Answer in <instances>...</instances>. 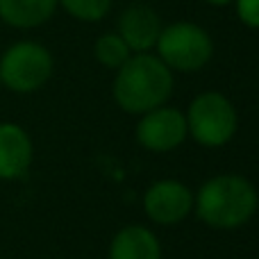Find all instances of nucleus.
<instances>
[{
    "label": "nucleus",
    "instance_id": "14",
    "mask_svg": "<svg viewBox=\"0 0 259 259\" xmlns=\"http://www.w3.org/2000/svg\"><path fill=\"white\" fill-rule=\"evenodd\" d=\"M237 16L246 27L259 30V0H234Z\"/></svg>",
    "mask_w": 259,
    "mask_h": 259
},
{
    "label": "nucleus",
    "instance_id": "4",
    "mask_svg": "<svg viewBox=\"0 0 259 259\" xmlns=\"http://www.w3.org/2000/svg\"><path fill=\"white\" fill-rule=\"evenodd\" d=\"M157 57L180 73H196L209 64L214 55V41L205 27L189 21H180L161 27L157 39Z\"/></svg>",
    "mask_w": 259,
    "mask_h": 259
},
{
    "label": "nucleus",
    "instance_id": "13",
    "mask_svg": "<svg viewBox=\"0 0 259 259\" xmlns=\"http://www.w3.org/2000/svg\"><path fill=\"white\" fill-rule=\"evenodd\" d=\"M75 21L96 23L105 18L112 9V0H57Z\"/></svg>",
    "mask_w": 259,
    "mask_h": 259
},
{
    "label": "nucleus",
    "instance_id": "11",
    "mask_svg": "<svg viewBox=\"0 0 259 259\" xmlns=\"http://www.w3.org/2000/svg\"><path fill=\"white\" fill-rule=\"evenodd\" d=\"M57 5V0H0V18L12 27L30 30L44 25Z\"/></svg>",
    "mask_w": 259,
    "mask_h": 259
},
{
    "label": "nucleus",
    "instance_id": "16",
    "mask_svg": "<svg viewBox=\"0 0 259 259\" xmlns=\"http://www.w3.org/2000/svg\"><path fill=\"white\" fill-rule=\"evenodd\" d=\"M0 84H3V82H0Z\"/></svg>",
    "mask_w": 259,
    "mask_h": 259
},
{
    "label": "nucleus",
    "instance_id": "2",
    "mask_svg": "<svg viewBox=\"0 0 259 259\" xmlns=\"http://www.w3.org/2000/svg\"><path fill=\"white\" fill-rule=\"evenodd\" d=\"M173 71L157 55L134 53L116 71L112 94L116 105L127 114L141 116L166 105L173 94Z\"/></svg>",
    "mask_w": 259,
    "mask_h": 259
},
{
    "label": "nucleus",
    "instance_id": "9",
    "mask_svg": "<svg viewBox=\"0 0 259 259\" xmlns=\"http://www.w3.org/2000/svg\"><path fill=\"white\" fill-rule=\"evenodd\" d=\"M34 157L32 139L16 123H0V180H16L27 173Z\"/></svg>",
    "mask_w": 259,
    "mask_h": 259
},
{
    "label": "nucleus",
    "instance_id": "12",
    "mask_svg": "<svg viewBox=\"0 0 259 259\" xmlns=\"http://www.w3.org/2000/svg\"><path fill=\"white\" fill-rule=\"evenodd\" d=\"M132 55L134 53L127 48V44L121 39L118 32H107V34L98 36L94 44V57L98 59L103 66L114 68V71H118Z\"/></svg>",
    "mask_w": 259,
    "mask_h": 259
},
{
    "label": "nucleus",
    "instance_id": "7",
    "mask_svg": "<svg viewBox=\"0 0 259 259\" xmlns=\"http://www.w3.org/2000/svg\"><path fill=\"white\" fill-rule=\"evenodd\" d=\"M193 193L180 180H157L143 193V211L155 225H178L191 214Z\"/></svg>",
    "mask_w": 259,
    "mask_h": 259
},
{
    "label": "nucleus",
    "instance_id": "6",
    "mask_svg": "<svg viewBox=\"0 0 259 259\" xmlns=\"http://www.w3.org/2000/svg\"><path fill=\"white\" fill-rule=\"evenodd\" d=\"M137 141L150 152H170L182 146L189 137L187 118L175 107H155L150 112L141 114L137 123Z\"/></svg>",
    "mask_w": 259,
    "mask_h": 259
},
{
    "label": "nucleus",
    "instance_id": "5",
    "mask_svg": "<svg viewBox=\"0 0 259 259\" xmlns=\"http://www.w3.org/2000/svg\"><path fill=\"white\" fill-rule=\"evenodd\" d=\"M53 75V55L36 41H18L0 57V82L16 94L41 89Z\"/></svg>",
    "mask_w": 259,
    "mask_h": 259
},
{
    "label": "nucleus",
    "instance_id": "3",
    "mask_svg": "<svg viewBox=\"0 0 259 259\" xmlns=\"http://www.w3.org/2000/svg\"><path fill=\"white\" fill-rule=\"evenodd\" d=\"M187 130L196 143L205 148H221L237 134L239 116L232 100L221 91H205L191 100L187 114Z\"/></svg>",
    "mask_w": 259,
    "mask_h": 259
},
{
    "label": "nucleus",
    "instance_id": "8",
    "mask_svg": "<svg viewBox=\"0 0 259 259\" xmlns=\"http://www.w3.org/2000/svg\"><path fill=\"white\" fill-rule=\"evenodd\" d=\"M118 34L132 53H148L157 46L161 21L148 5H130L118 18Z\"/></svg>",
    "mask_w": 259,
    "mask_h": 259
},
{
    "label": "nucleus",
    "instance_id": "15",
    "mask_svg": "<svg viewBox=\"0 0 259 259\" xmlns=\"http://www.w3.org/2000/svg\"><path fill=\"white\" fill-rule=\"evenodd\" d=\"M207 5H211V7H228L230 3H234V0H205Z\"/></svg>",
    "mask_w": 259,
    "mask_h": 259
},
{
    "label": "nucleus",
    "instance_id": "1",
    "mask_svg": "<svg viewBox=\"0 0 259 259\" xmlns=\"http://www.w3.org/2000/svg\"><path fill=\"white\" fill-rule=\"evenodd\" d=\"M259 193L255 184L239 173L209 178L193 196L198 219L214 230H239L255 216Z\"/></svg>",
    "mask_w": 259,
    "mask_h": 259
},
{
    "label": "nucleus",
    "instance_id": "10",
    "mask_svg": "<svg viewBox=\"0 0 259 259\" xmlns=\"http://www.w3.org/2000/svg\"><path fill=\"white\" fill-rule=\"evenodd\" d=\"M109 259H161V243L146 225H125L109 243Z\"/></svg>",
    "mask_w": 259,
    "mask_h": 259
}]
</instances>
